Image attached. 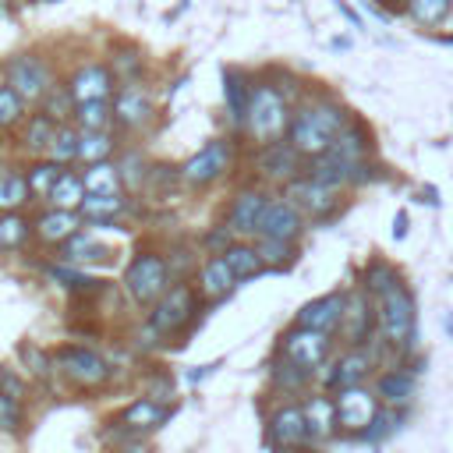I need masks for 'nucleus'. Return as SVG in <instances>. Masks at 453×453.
<instances>
[{"label": "nucleus", "instance_id": "56", "mask_svg": "<svg viewBox=\"0 0 453 453\" xmlns=\"http://www.w3.org/2000/svg\"><path fill=\"white\" fill-rule=\"evenodd\" d=\"M216 368H219V365H198V368L188 375V382H198V379H205V375H209V372H216Z\"/></svg>", "mask_w": 453, "mask_h": 453}, {"label": "nucleus", "instance_id": "38", "mask_svg": "<svg viewBox=\"0 0 453 453\" xmlns=\"http://www.w3.org/2000/svg\"><path fill=\"white\" fill-rule=\"evenodd\" d=\"M67 166H60V163H53V159H32L28 163V170H25V177H28V188H32V198H50V191H53V184L60 180V173H64Z\"/></svg>", "mask_w": 453, "mask_h": 453}, {"label": "nucleus", "instance_id": "51", "mask_svg": "<svg viewBox=\"0 0 453 453\" xmlns=\"http://www.w3.org/2000/svg\"><path fill=\"white\" fill-rule=\"evenodd\" d=\"M21 357L28 361V372H32L35 379H50V375H53V368H57V365L50 361V354H42L35 343H25V347H21Z\"/></svg>", "mask_w": 453, "mask_h": 453}, {"label": "nucleus", "instance_id": "40", "mask_svg": "<svg viewBox=\"0 0 453 453\" xmlns=\"http://www.w3.org/2000/svg\"><path fill=\"white\" fill-rule=\"evenodd\" d=\"M113 149H117V142H113L110 131H81L78 159H81L85 166H92V163H110Z\"/></svg>", "mask_w": 453, "mask_h": 453}, {"label": "nucleus", "instance_id": "46", "mask_svg": "<svg viewBox=\"0 0 453 453\" xmlns=\"http://www.w3.org/2000/svg\"><path fill=\"white\" fill-rule=\"evenodd\" d=\"M78 145H81V131H78V127L60 124V131H57V138H53V145H50V156H46V159H53V163L67 166V163H74V159H78Z\"/></svg>", "mask_w": 453, "mask_h": 453}, {"label": "nucleus", "instance_id": "12", "mask_svg": "<svg viewBox=\"0 0 453 453\" xmlns=\"http://www.w3.org/2000/svg\"><path fill=\"white\" fill-rule=\"evenodd\" d=\"M273 195L258 184H241L226 205V216H223V226L234 234V237H258V219L265 212V202Z\"/></svg>", "mask_w": 453, "mask_h": 453}, {"label": "nucleus", "instance_id": "9", "mask_svg": "<svg viewBox=\"0 0 453 453\" xmlns=\"http://www.w3.org/2000/svg\"><path fill=\"white\" fill-rule=\"evenodd\" d=\"M329 350H333V336L329 333H315V329H304L297 322L287 333H280V347H276L280 357L294 361L297 368H304L311 375L329 361Z\"/></svg>", "mask_w": 453, "mask_h": 453}, {"label": "nucleus", "instance_id": "17", "mask_svg": "<svg viewBox=\"0 0 453 453\" xmlns=\"http://www.w3.org/2000/svg\"><path fill=\"white\" fill-rule=\"evenodd\" d=\"M343 315H347V290H329L322 297H311L308 304L297 308V326L304 329H315V333H336L343 326Z\"/></svg>", "mask_w": 453, "mask_h": 453}, {"label": "nucleus", "instance_id": "45", "mask_svg": "<svg viewBox=\"0 0 453 453\" xmlns=\"http://www.w3.org/2000/svg\"><path fill=\"white\" fill-rule=\"evenodd\" d=\"M403 11L418 25H442L453 11V0H403Z\"/></svg>", "mask_w": 453, "mask_h": 453}, {"label": "nucleus", "instance_id": "24", "mask_svg": "<svg viewBox=\"0 0 453 453\" xmlns=\"http://www.w3.org/2000/svg\"><path fill=\"white\" fill-rule=\"evenodd\" d=\"M57 255H60V262H67V265H85V262H106L113 251L99 241V234H92V230H74V234L57 248Z\"/></svg>", "mask_w": 453, "mask_h": 453}, {"label": "nucleus", "instance_id": "57", "mask_svg": "<svg viewBox=\"0 0 453 453\" xmlns=\"http://www.w3.org/2000/svg\"><path fill=\"white\" fill-rule=\"evenodd\" d=\"M442 322H446V329L453 333V311H446V319H442Z\"/></svg>", "mask_w": 453, "mask_h": 453}, {"label": "nucleus", "instance_id": "58", "mask_svg": "<svg viewBox=\"0 0 453 453\" xmlns=\"http://www.w3.org/2000/svg\"><path fill=\"white\" fill-rule=\"evenodd\" d=\"M442 42H453V35H442Z\"/></svg>", "mask_w": 453, "mask_h": 453}, {"label": "nucleus", "instance_id": "39", "mask_svg": "<svg viewBox=\"0 0 453 453\" xmlns=\"http://www.w3.org/2000/svg\"><path fill=\"white\" fill-rule=\"evenodd\" d=\"M74 127L78 131H110L113 127V103H78L74 106Z\"/></svg>", "mask_w": 453, "mask_h": 453}, {"label": "nucleus", "instance_id": "27", "mask_svg": "<svg viewBox=\"0 0 453 453\" xmlns=\"http://www.w3.org/2000/svg\"><path fill=\"white\" fill-rule=\"evenodd\" d=\"M304 173H308L311 180L333 188V191L354 184V166L343 163V159H336V156H329V152H322V156H315V159H304Z\"/></svg>", "mask_w": 453, "mask_h": 453}, {"label": "nucleus", "instance_id": "34", "mask_svg": "<svg viewBox=\"0 0 453 453\" xmlns=\"http://www.w3.org/2000/svg\"><path fill=\"white\" fill-rule=\"evenodd\" d=\"M32 202V188L25 170H0V212H21Z\"/></svg>", "mask_w": 453, "mask_h": 453}, {"label": "nucleus", "instance_id": "19", "mask_svg": "<svg viewBox=\"0 0 453 453\" xmlns=\"http://www.w3.org/2000/svg\"><path fill=\"white\" fill-rule=\"evenodd\" d=\"M170 418H173V403H163V400H152V396H138L120 411L117 421H120L124 435H149V432L163 428Z\"/></svg>", "mask_w": 453, "mask_h": 453}, {"label": "nucleus", "instance_id": "36", "mask_svg": "<svg viewBox=\"0 0 453 453\" xmlns=\"http://www.w3.org/2000/svg\"><path fill=\"white\" fill-rule=\"evenodd\" d=\"M304 414H308L311 439H329L336 432V407H333L329 396H308L304 400Z\"/></svg>", "mask_w": 453, "mask_h": 453}, {"label": "nucleus", "instance_id": "26", "mask_svg": "<svg viewBox=\"0 0 453 453\" xmlns=\"http://www.w3.org/2000/svg\"><path fill=\"white\" fill-rule=\"evenodd\" d=\"M74 230H81V216L71 212V209H46L35 219V237L42 244H57L60 248Z\"/></svg>", "mask_w": 453, "mask_h": 453}, {"label": "nucleus", "instance_id": "59", "mask_svg": "<svg viewBox=\"0 0 453 453\" xmlns=\"http://www.w3.org/2000/svg\"><path fill=\"white\" fill-rule=\"evenodd\" d=\"M46 4H57V0H46Z\"/></svg>", "mask_w": 453, "mask_h": 453}, {"label": "nucleus", "instance_id": "10", "mask_svg": "<svg viewBox=\"0 0 453 453\" xmlns=\"http://www.w3.org/2000/svg\"><path fill=\"white\" fill-rule=\"evenodd\" d=\"M230 163H234V142L230 138H212L195 156H188L180 163V177H184L188 188H209L230 170Z\"/></svg>", "mask_w": 453, "mask_h": 453}, {"label": "nucleus", "instance_id": "50", "mask_svg": "<svg viewBox=\"0 0 453 453\" xmlns=\"http://www.w3.org/2000/svg\"><path fill=\"white\" fill-rule=\"evenodd\" d=\"M21 425H25V407H21V400L0 393V432H18Z\"/></svg>", "mask_w": 453, "mask_h": 453}, {"label": "nucleus", "instance_id": "21", "mask_svg": "<svg viewBox=\"0 0 453 453\" xmlns=\"http://www.w3.org/2000/svg\"><path fill=\"white\" fill-rule=\"evenodd\" d=\"M234 287H237V276L230 273V265H226L223 255H209V258L198 262V269H195V290L202 294L205 304H216V301L230 297Z\"/></svg>", "mask_w": 453, "mask_h": 453}, {"label": "nucleus", "instance_id": "2", "mask_svg": "<svg viewBox=\"0 0 453 453\" xmlns=\"http://www.w3.org/2000/svg\"><path fill=\"white\" fill-rule=\"evenodd\" d=\"M290 113L294 110H290L287 96L273 81H258V85H251V99H248V113H244L241 131L255 149L283 142L287 127H290Z\"/></svg>", "mask_w": 453, "mask_h": 453}, {"label": "nucleus", "instance_id": "35", "mask_svg": "<svg viewBox=\"0 0 453 453\" xmlns=\"http://www.w3.org/2000/svg\"><path fill=\"white\" fill-rule=\"evenodd\" d=\"M124 212V198L120 195H85L78 216L88 219L92 226H113V219Z\"/></svg>", "mask_w": 453, "mask_h": 453}, {"label": "nucleus", "instance_id": "55", "mask_svg": "<svg viewBox=\"0 0 453 453\" xmlns=\"http://www.w3.org/2000/svg\"><path fill=\"white\" fill-rule=\"evenodd\" d=\"M403 234H407V212L400 209V212H396V219H393V237H396V241H403Z\"/></svg>", "mask_w": 453, "mask_h": 453}, {"label": "nucleus", "instance_id": "49", "mask_svg": "<svg viewBox=\"0 0 453 453\" xmlns=\"http://www.w3.org/2000/svg\"><path fill=\"white\" fill-rule=\"evenodd\" d=\"M25 99L4 81L0 85V127H18V124H25Z\"/></svg>", "mask_w": 453, "mask_h": 453}, {"label": "nucleus", "instance_id": "15", "mask_svg": "<svg viewBox=\"0 0 453 453\" xmlns=\"http://www.w3.org/2000/svg\"><path fill=\"white\" fill-rule=\"evenodd\" d=\"M110 103H113V124H117L120 131H127V134L149 127L152 117H156L152 96H149L145 88H138V85H120Z\"/></svg>", "mask_w": 453, "mask_h": 453}, {"label": "nucleus", "instance_id": "29", "mask_svg": "<svg viewBox=\"0 0 453 453\" xmlns=\"http://www.w3.org/2000/svg\"><path fill=\"white\" fill-rule=\"evenodd\" d=\"M223 258H226L230 273L237 276V283H248V280H255V276H262V273H265V258L258 255V244L234 241V244L223 251Z\"/></svg>", "mask_w": 453, "mask_h": 453}, {"label": "nucleus", "instance_id": "7", "mask_svg": "<svg viewBox=\"0 0 453 453\" xmlns=\"http://www.w3.org/2000/svg\"><path fill=\"white\" fill-rule=\"evenodd\" d=\"M4 74H7V85L25 99V103H42V96L57 85L53 78V67L46 57L39 53H18L4 64Z\"/></svg>", "mask_w": 453, "mask_h": 453}, {"label": "nucleus", "instance_id": "37", "mask_svg": "<svg viewBox=\"0 0 453 453\" xmlns=\"http://www.w3.org/2000/svg\"><path fill=\"white\" fill-rule=\"evenodd\" d=\"M32 234H35V223L25 212H0V251L25 248Z\"/></svg>", "mask_w": 453, "mask_h": 453}, {"label": "nucleus", "instance_id": "32", "mask_svg": "<svg viewBox=\"0 0 453 453\" xmlns=\"http://www.w3.org/2000/svg\"><path fill=\"white\" fill-rule=\"evenodd\" d=\"M223 99H226V113H230L234 127L241 131V127H244V113H248V99H251L248 78L226 67V71H223Z\"/></svg>", "mask_w": 453, "mask_h": 453}, {"label": "nucleus", "instance_id": "52", "mask_svg": "<svg viewBox=\"0 0 453 453\" xmlns=\"http://www.w3.org/2000/svg\"><path fill=\"white\" fill-rule=\"evenodd\" d=\"M0 393H7V396H14V400H25V396H28V386H25V379H21L14 368H4V365H0Z\"/></svg>", "mask_w": 453, "mask_h": 453}, {"label": "nucleus", "instance_id": "54", "mask_svg": "<svg viewBox=\"0 0 453 453\" xmlns=\"http://www.w3.org/2000/svg\"><path fill=\"white\" fill-rule=\"evenodd\" d=\"M117 453H152V446H149V442H142V435H134V439L127 435V439L117 446Z\"/></svg>", "mask_w": 453, "mask_h": 453}, {"label": "nucleus", "instance_id": "1", "mask_svg": "<svg viewBox=\"0 0 453 453\" xmlns=\"http://www.w3.org/2000/svg\"><path fill=\"white\" fill-rule=\"evenodd\" d=\"M350 124V113L343 103L319 96L311 103H301L290 113V127H287V145L301 156V159H315L322 152H329L333 138Z\"/></svg>", "mask_w": 453, "mask_h": 453}, {"label": "nucleus", "instance_id": "44", "mask_svg": "<svg viewBox=\"0 0 453 453\" xmlns=\"http://www.w3.org/2000/svg\"><path fill=\"white\" fill-rule=\"evenodd\" d=\"M149 166H152V163H149L138 149H127L124 159H120V166H117L120 184H124L127 191H142V188H145V177H149Z\"/></svg>", "mask_w": 453, "mask_h": 453}, {"label": "nucleus", "instance_id": "28", "mask_svg": "<svg viewBox=\"0 0 453 453\" xmlns=\"http://www.w3.org/2000/svg\"><path fill=\"white\" fill-rule=\"evenodd\" d=\"M375 396L382 400V407H407L414 396V375L403 368H389L375 379Z\"/></svg>", "mask_w": 453, "mask_h": 453}, {"label": "nucleus", "instance_id": "11", "mask_svg": "<svg viewBox=\"0 0 453 453\" xmlns=\"http://www.w3.org/2000/svg\"><path fill=\"white\" fill-rule=\"evenodd\" d=\"M333 407H336V432L365 435V428L379 414V396L365 386H347V389H336Z\"/></svg>", "mask_w": 453, "mask_h": 453}, {"label": "nucleus", "instance_id": "6", "mask_svg": "<svg viewBox=\"0 0 453 453\" xmlns=\"http://www.w3.org/2000/svg\"><path fill=\"white\" fill-rule=\"evenodd\" d=\"M53 365L60 368V375H64L67 382H74V386H81V389L106 386V379H110V372H113L110 361H106L99 350L81 347V343H64V347H57Z\"/></svg>", "mask_w": 453, "mask_h": 453}, {"label": "nucleus", "instance_id": "43", "mask_svg": "<svg viewBox=\"0 0 453 453\" xmlns=\"http://www.w3.org/2000/svg\"><path fill=\"white\" fill-rule=\"evenodd\" d=\"M258 255L265 258V269H290L297 262V241H273V237H258Z\"/></svg>", "mask_w": 453, "mask_h": 453}, {"label": "nucleus", "instance_id": "42", "mask_svg": "<svg viewBox=\"0 0 453 453\" xmlns=\"http://www.w3.org/2000/svg\"><path fill=\"white\" fill-rule=\"evenodd\" d=\"M106 67L113 71L117 85H138V78L145 74V64L138 57V50H117L106 57Z\"/></svg>", "mask_w": 453, "mask_h": 453}, {"label": "nucleus", "instance_id": "22", "mask_svg": "<svg viewBox=\"0 0 453 453\" xmlns=\"http://www.w3.org/2000/svg\"><path fill=\"white\" fill-rule=\"evenodd\" d=\"M329 372L322 375L326 389H347V386H361V379L372 375V354L365 347H347L340 357H333L326 365Z\"/></svg>", "mask_w": 453, "mask_h": 453}, {"label": "nucleus", "instance_id": "5", "mask_svg": "<svg viewBox=\"0 0 453 453\" xmlns=\"http://www.w3.org/2000/svg\"><path fill=\"white\" fill-rule=\"evenodd\" d=\"M375 308H379V333L386 336V343L396 350H407L414 343V322H418L411 287L400 280L375 301Z\"/></svg>", "mask_w": 453, "mask_h": 453}, {"label": "nucleus", "instance_id": "30", "mask_svg": "<svg viewBox=\"0 0 453 453\" xmlns=\"http://www.w3.org/2000/svg\"><path fill=\"white\" fill-rule=\"evenodd\" d=\"M400 280H403V276H400V269H396L393 262H386V258H368V265H365L361 276H357V287L379 301V297H382L389 287H396Z\"/></svg>", "mask_w": 453, "mask_h": 453}, {"label": "nucleus", "instance_id": "3", "mask_svg": "<svg viewBox=\"0 0 453 453\" xmlns=\"http://www.w3.org/2000/svg\"><path fill=\"white\" fill-rule=\"evenodd\" d=\"M202 308H205V301H202V294L195 290V283L177 280V283L149 308L145 326H142V336H149L145 343H152V340L159 343L163 336L180 333L184 326H191V322L202 315Z\"/></svg>", "mask_w": 453, "mask_h": 453}, {"label": "nucleus", "instance_id": "4", "mask_svg": "<svg viewBox=\"0 0 453 453\" xmlns=\"http://www.w3.org/2000/svg\"><path fill=\"white\" fill-rule=\"evenodd\" d=\"M173 287V273H170V262L163 251L156 248H138L131 255V262L124 265V290L134 304L142 308H152L166 290Z\"/></svg>", "mask_w": 453, "mask_h": 453}, {"label": "nucleus", "instance_id": "20", "mask_svg": "<svg viewBox=\"0 0 453 453\" xmlns=\"http://www.w3.org/2000/svg\"><path fill=\"white\" fill-rule=\"evenodd\" d=\"M375 326H379V308H375V297H372V294H365L361 287H354V290L347 294V315H343L347 343H350V347H365Z\"/></svg>", "mask_w": 453, "mask_h": 453}, {"label": "nucleus", "instance_id": "14", "mask_svg": "<svg viewBox=\"0 0 453 453\" xmlns=\"http://www.w3.org/2000/svg\"><path fill=\"white\" fill-rule=\"evenodd\" d=\"M265 435L276 449H301L308 439H311V428H308V414H304V403H280L269 421H265Z\"/></svg>", "mask_w": 453, "mask_h": 453}, {"label": "nucleus", "instance_id": "53", "mask_svg": "<svg viewBox=\"0 0 453 453\" xmlns=\"http://www.w3.org/2000/svg\"><path fill=\"white\" fill-rule=\"evenodd\" d=\"M234 241H237V237H234L226 226H216V230H209V234H205V248H209L212 255H223Z\"/></svg>", "mask_w": 453, "mask_h": 453}, {"label": "nucleus", "instance_id": "13", "mask_svg": "<svg viewBox=\"0 0 453 453\" xmlns=\"http://www.w3.org/2000/svg\"><path fill=\"white\" fill-rule=\"evenodd\" d=\"M64 85H67L74 106H78V103H103V99L110 103V99L117 96V88H120L117 78H113V71L106 67V60H103V64H99V60H88V64L74 67Z\"/></svg>", "mask_w": 453, "mask_h": 453}, {"label": "nucleus", "instance_id": "16", "mask_svg": "<svg viewBox=\"0 0 453 453\" xmlns=\"http://www.w3.org/2000/svg\"><path fill=\"white\" fill-rule=\"evenodd\" d=\"M301 156L287 145V138L283 142H273V145H262L258 152H255V177L258 180H265V184H290L294 177H301Z\"/></svg>", "mask_w": 453, "mask_h": 453}, {"label": "nucleus", "instance_id": "41", "mask_svg": "<svg viewBox=\"0 0 453 453\" xmlns=\"http://www.w3.org/2000/svg\"><path fill=\"white\" fill-rule=\"evenodd\" d=\"M88 195H120V173L113 163H92L81 173Z\"/></svg>", "mask_w": 453, "mask_h": 453}, {"label": "nucleus", "instance_id": "8", "mask_svg": "<svg viewBox=\"0 0 453 453\" xmlns=\"http://www.w3.org/2000/svg\"><path fill=\"white\" fill-rule=\"evenodd\" d=\"M283 198L294 202V205L301 209V216H311L315 223H329V219H336V216L343 212L340 191H333V188L311 180L308 173H301V177H294L290 184H283Z\"/></svg>", "mask_w": 453, "mask_h": 453}, {"label": "nucleus", "instance_id": "25", "mask_svg": "<svg viewBox=\"0 0 453 453\" xmlns=\"http://www.w3.org/2000/svg\"><path fill=\"white\" fill-rule=\"evenodd\" d=\"M57 131H60V124L50 117V113H28L25 117V124H21V134H18V142H21V149L28 152V156H50V145H53V138H57Z\"/></svg>", "mask_w": 453, "mask_h": 453}, {"label": "nucleus", "instance_id": "47", "mask_svg": "<svg viewBox=\"0 0 453 453\" xmlns=\"http://www.w3.org/2000/svg\"><path fill=\"white\" fill-rule=\"evenodd\" d=\"M39 110L42 113H50L57 124H64L67 117H74V99H71V92H67V85H53L46 96H42V103H39Z\"/></svg>", "mask_w": 453, "mask_h": 453}, {"label": "nucleus", "instance_id": "33", "mask_svg": "<svg viewBox=\"0 0 453 453\" xmlns=\"http://www.w3.org/2000/svg\"><path fill=\"white\" fill-rule=\"evenodd\" d=\"M85 180H81V173L78 170H64L60 173V180L53 184V191H50V198H46V205L50 209H71V212H78L81 209V202H85Z\"/></svg>", "mask_w": 453, "mask_h": 453}, {"label": "nucleus", "instance_id": "18", "mask_svg": "<svg viewBox=\"0 0 453 453\" xmlns=\"http://www.w3.org/2000/svg\"><path fill=\"white\" fill-rule=\"evenodd\" d=\"M304 226V216L294 202H287L283 195H273L265 202V212L258 219V237H273V241H297Z\"/></svg>", "mask_w": 453, "mask_h": 453}, {"label": "nucleus", "instance_id": "23", "mask_svg": "<svg viewBox=\"0 0 453 453\" xmlns=\"http://www.w3.org/2000/svg\"><path fill=\"white\" fill-rule=\"evenodd\" d=\"M329 156L357 166V163H368L372 159V131L361 124V120H350L329 145Z\"/></svg>", "mask_w": 453, "mask_h": 453}, {"label": "nucleus", "instance_id": "31", "mask_svg": "<svg viewBox=\"0 0 453 453\" xmlns=\"http://www.w3.org/2000/svg\"><path fill=\"white\" fill-rule=\"evenodd\" d=\"M311 372H304V368H297L294 361H287V357H280L276 354V361L269 365V386L276 389V393H290V396H297V393H304L308 386H311Z\"/></svg>", "mask_w": 453, "mask_h": 453}, {"label": "nucleus", "instance_id": "60", "mask_svg": "<svg viewBox=\"0 0 453 453\" xmlns=\"http://www.w3.org/2000/svg\"><path fill=\"white\" fill-rule=\"evenodd\" d=\"M287 453H290V449H287Z\"/></svg>", "mask_w": 453, "mask_h": 453}, {"label": "nucleus", "instance_id": "48", "mask_svg": "<svg viewBox=\"0 0 453 453\" xmlns=\"http://www.w3.org/2000/svg\"><path fill=\"white\" fill-rule=\"evenodd\" d=\"M400 421H403V407H382V411L372 418V425L365 428V435H361V439H372V442L389 439V435L400 428Z\"/></svg>", "mask_w": 453, "mask_h": 453}]
</instances>
